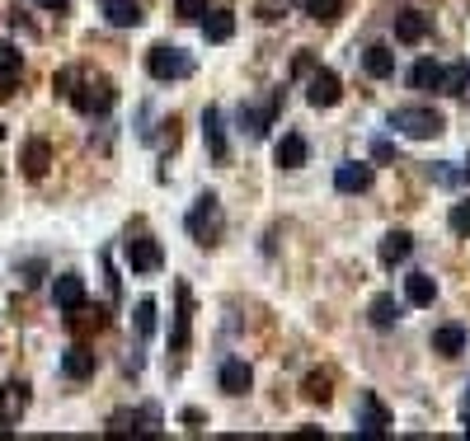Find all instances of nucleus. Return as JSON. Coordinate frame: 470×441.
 Masks as SVG:
<instances>
[{
  "instance_id": "obj_4",
  "label": "nucleus",
  "mask_w": 470,
  "mask_h": 441,
  "mask_svg": "<svg viewBox=\"0 0 470 441\" xmlns=\"http://www.w3.org/2000/svg\"><path fill=\"white\" fill-rule=\"evenodd\" d=\"M146 71L155 80H183V75H193V57L183 48H174V43H155L146 52Z\"/></svg>"
},
{
  "instance_id": "obj_18",
  "label": "nucleus",
  "mask_w": 470,
  "mask_h": 441,
  "mask_svg": "<svg viewBox=\"0 0 470 441\" xmlns=\"http://www.w3.org/2000/svg\"><path fill=\"white\" fill-rule=\"evenodd\" d=\"M410 254H414V235H410V230H391V235L381 240V263H386V268L404 263Z\"/></svg>"
},
{
  "instance_id": "obj_38",
  "label": "nucleus",
  "mask_w": 470,
  "mask_h": 441,
  "mask_svg": "<svg viewBox=\"0 0 470 441\" xmlns=\"http://www.w3.org/2000/svg\"><path fill=\"white\" fill-rule=\"evenodd\" d=\"M461 418H466V432H470V404H466V413H461Z\"/></svg>"
},
{
  "instance_id": "obj_6",
  "label": "nucleus",
  "mask_w": 470,
  "mask_h": 441,
  "mask_svg": "<svg viewBox=\"0 0 470 441\" xmlns=\"http://www.w3.org/2000/svg\"><path fill=\"white\" fill-rule=\"evenodd\" d=\"M94 371H99V352L90 343H71L67 352H61V375H71V381H90Z\"/></svg>"
},
{
  "instance_id": "obj_40",
  "label": "nucleus",
  "mask_w": 470,
  "mask_h": 441,
  "mask_svg": "<svg viewBox=\"0 0 470 441\" xmlns=\"http://www.w3.org/2000/svg\"><path fill=\"white\" fill-rule=\"evenodd\" d=\"M466 179H470V164H466Z\"/></svg>"
},
{
  "instance_id": "obj_39",
  "label": "nucleus",
  "mask_w": 470,
  "mask_h": 441,
  "mask_svg": "<svg viewBox=\"0 0 470 441\" xmlns=\"http://www.w3.org/2000/svg\"><path fill=\"white\" fill-rule=\"evenodd\" d=\"M0 141H5V122H0Z\"/></svg>"
},
{
  "instance_id": "obj_21",
  "label": "nucleus",
  "mask_w": 470,
  "mask_h": 441,
  "mask_svg": "<svg viewBox=\"0 0 470 441\" xmlns=\"http://www.w3.org/2000/svg\"><path fill=\"white\" fill-rule=\"evenodd\" d=\"M362 437H381L386 428H391V413L381 409V399L377 394H362Z\"/></svg>"
},
{
  "instance_id": "obj_1",
  "label": "nucleus",
  "mask_w": 470,
  "mask_h": 441,
  "mask_svg": "<svg viewBox=\"0 0 470 441\" xmlns=\"http://www.w3.org/2000/svg\"><path fill=\"white\" fill-rule=\"evenodd\" d=\"M391 128L400 137H410V141H433L447 132V118L438 109H395L391 113Z\"/></svg>"
},
{
  "instance_id": "obj_13",
  "label": "nucleus",
  "mask_w": 470,
  "mask_h": 441,
  "mask_svg": "<svg viewBox=\"0 0 470 441\" xmlns=\"http://www.w3.org/2000/svg\"><path fill=\"white\" fill-rule=\"evenodd\" d=\"M278 109H282V94H273L263 109H240V122L250 128L254 141H263V137H269V128H273V118H278Z\"/></svg>"
},
{
  "instance_id": "obj_24",
  "label": "nucleus",
  "mask_w": 470,
  "mask_h": 441,
  "mask_svg": "<svg viewBox=\"0 0 470 441\" xmlns=\"http://www.w3.org/2000/svg\"><path fill=\"white\" fill-rule=\"evenodd\" d=\"M19 164H24V179H43L48 164H52V146L48 141H29L24 146V160H19Z\"/></svg>"
},
{
  "instance_id": "obj_27",
  "label": "nucleus",
  "mask_w": 470,
  "mask_h": 441,
  "mask_svg": "<svg viewBox=\"0 0 470 441\" xmlns=\"http://www.w3.org/2000/svg\"><path fill=\"white\" fill-rule=\"evenodd\" d=\"M202 33H208V43H226V38L235 33V14H231V10L202 14Z\"/></svg>"
},
{
  "instance_id": "obj_5",
  "label": "nucleus",
  "mask_w": 470,
  "mask_h": 441,
  "mask_svg": "<svg viewBox=\"0 0 470 441\" xmlns=\"http://www.w3.org/2000/svg\"><path fill=\"white\" fill-rule=\"evenodd\" d=\"M122 259H128L132 272H160V263H165V254H160V244L146 240V235H137L122 244Z\"/></svg>"
},
{
  "instance_id": "obj_15",
  "label": "nucleus",
  "mask_w": 470,
  "mask_h": 441,
  "mask_svg": "<svg viewBox=\"0 0 470 441\" xmlns=\"http://www.w3.org/2000/svg\"><path fill=\"white\" fill-rule=\"evenodd\" d=\"M217 381H221V390H226V394H244V390L254 385V371H250V362L231 357V362H221V375H217Z\"/></svg>"
},
{
  "instance_id": "obj_28",
  "label": "nucleus",
  "mask_w": 470,
  "mask_h": 441,
  "mask_svg": "<svg viewBox=\"0 0 470 441\" xmlns=\"http://www.w3.org/2000/svg\"><path fill=\"white\" fill-rule=\"evenodd\" d=\"M433 352L461 357V352H466V329H461V324H442V329L433 333Z\"/></svg>"
},
{
  "instance_id": "obj_22",
  "label": "nucleus",
  "mask_w": 470,
  "mask_h": 441,
  "mask_svg": "<svg viewBox=\"0 0 470 441\" xmlns=\"http://www.w3.org/2000/svg\"><path fill=\"white\" fill-rule=\"evenodd\" d=\"M202 137H208V151H212V160L217 164H226V132H221V113L217 109H208V113H202Z\"/></svg>"
},
{
  "instance_id": "obj_37",
  "label": "nucleus",
  "mask_w": 470,
  "mask_h": 441,
  "mask_svg": "<svg viewBox=\"0 0 470 441\" xmlns=\"http://www.w3.org/2000/svg\"><path fill=\"white\" fill-rule=\"evenodd\" d=\"M43 10H67V0H38Z\"/></svg>"
},
{
  "instance_id": "obj_9",
  "label": "nucleus",
  "mask_w": 470,
  "mask_h": 441,
  "mask_svg": "<svg viewBox=\"0 0 470 441\" xmlns=\"http://www.w3.org/2000/svg\"><path fill=\"white\" fill-rule=\"evenodd\" d=\"M372 164H362V160H349V164H339L334 170V188L339 193H367V188H372Z\"/></svg>"
},
{
  "instance_id": "obj_26",
  "label": "nucleus",
  "mask_w": 470,
  "mask_h": 441,
  "mask_svg": "<svg viewBox=\"0 0 470 441\" xmlns=\"http://www.w3.org/2000/svg\"><path fill=\"white\" fill-rule=\"evenodd\" d=\"M433 296H438V282L428 272H410L404 278V301L410 305H433Z\"/></svg>"
},
{
  "instance_id": "obj_19",
  "label": "nucleus",
  "mask_w": 470,
  "mask_h": 441,
  "mask_svg": "<svg viewBox=\"0 0 470 441\" xmlns=\"http://www.w3.org/2000/svg\"><path fill=\"white\" fill-rule=\"evenodd\" d=\"M362 71L372 75V80H386V75H395V52L386 48V43H372L362 52Z\"/></svg>"
},
{
  "instance_id": "obj_36",
  "label": "nucleus",
  "mask_w": 470,
  "mask_h": 441,
  "mask_svg": "<svg viewBox=\"0 0 470 441\" xmlns=\"http://www.w3.org/2000/svg\"><path fill=\"white\" fill-rule=\"evenodd\" d=\"M372 155H377V160H400V151H395L391 141H377V146H372Z\"/></svg>"
},
{
  "instance_id": "obj_3",
  "label": "nucleus",
  "mask_w": 470,
  "mask_h": 441,
  "mask_svg": "<svg viewBox=\"0 0 470 441\" xmlns=\"http://www.w3.org/2000/svg\"><path fill=\"white\" fill-rule=\"evenodd\" d=\"M67 99H71L85 118L109 113V109H113V80H109V75H94V80H90V75H85V80L75 75V85H71V94H67Z\"/></svg>"
},
{
  "instance_id": "obj_14",
  "label": "nucleus",
  "mask_w": 470,
  "mask_h": 441,
  "mask_svg": "<svg viewBox=\"0 0 470 441\" xmlns=\"http://www.w3.org/2000/svg\"><path fill=\"white\" fill-rule=\"evenodd\" d=\"M423 38H428V14H423V10H404V14H395V43L414 48V43H423Z\"/></svg>"
},
{
  "instance_id": "obj_32",
  "label": "nucleus",
  "mask_w": 470,
  "mask_h": 441,
  "mask_svg": "<svg viewBox=\"0 0 470 441\" xmlns=\"http://www.w3.org/2000/svg\"><path fill=\"white\" fill-rule=\"evenodd\" d=\"M306 14L320 19V24H334V19L343 14V0H306Z\"/></svg>"
},
{
  "instance_id": "obj_25",
  "label": "nucleus",
  "mask_w": 470,
  "mask_h": 441,
  "mask_svg": "<svg viewBox=\"0 0 470 441\" xmlns=\"http://www.w3.org/2000/svg\"><path fill=\"white\" fill-rule=\"evenodd\" d=\"M19 71H24V52L10 48V43H0V99H10V85H14Z\"/></svg>"
},
{
  "instance_id": "obj_30",
  "label": "nucleus",
  "mask_w": 470,
  "mask_h": 441,
  "mask_svg": "<svg viewBox=\"0 0 470 441\" xmlns=\"http://www.w3.org/2000/svg\"><path fill=\"white\" fill-rule=\"evenodd\" d=\"M301 394L311 399V404H330V399H334V381L324 371H311V375H306V385H301Z\"/></svg>"
},
{
  "instance_id": "obj_29",
  "label": "nucleus",
  "mask_w": 470,
  "mask_h": 441,
  "mask_svg": "<svg viewBox=\"0 0 470 441\" xmlns=\"http://www.w3.org/2000/svg\"><path fill=\"white\" fill-rule=\"evenodd\" d=\"M367 314H372V324H377V329H395V324H400V314H404V305H400L395 296H377Z\"/></svg>"
},
{
  "instance_id": "obj_35",
  "label": "nucleus",
  "mask_w": 470,
  "mask_h": 441,
  "mask_svg": "<svg viewBox=\"0 0 470 441\" xmlns=\"http://www.w3.org/2000/svg\"><path fill=\"white\" fill-rule=\"evenodd\" d=\"M174 14L179 19H202L208 14V0H174Z\"/></svg>"
},
{
  "instance_id": "obj_23",
  "label": "nucleus",
  "mask_w": 470,
  "mask_h": 441,
  "mask_svg": "<svg viewBox=\"0 0 470 441\" xmlns=\"http://www.w3.org/2000/svg\"><path fill=\"white\" fill-rule=\"evenodd\" d=\"M99 5H104L113 29H137L141 24V5H137V0H99Z\"/></svg>"
},
{
  "instance_id": "obj_2",
  "label": "nucleus",
  "mask_w": 470,
  "mask_h": 441,
  "mask_svg": "<svg viewBox=\"0 0 470 441\" xmlns=\"http://www.w3.org/2000/svg\"><path fill=\"white\" fill-rule=\"evenodd\" d=\"M221 230H226V216H221L217 193H202V198L193 202V212H189V235H193L198 244H217Z\"/></svg>"
},
{
  "instance_id": "obj_17",
  "label": "nucleus",
  "mask_w": 470,
  "mask_h": 441,
  "mask_svg": "<svg viewBox=\"0 0 470 441\" xmlns=\"http://www.w3.org/2000/svg\"><path fill=\"white\" fill-rule=\"evenodd\" d=\"M410 90H419V94L442 90V66L433 57H423V61H414V66H410Z\"/></svg>"
},
{
  "instance_id": "obj_12",
  "label": "nucleus",
  "mask_w": 470,
  "mask_h": 441,
  "mask_svg": "<svg viewBox=\"0 0 470 441\" xmlns=\"http://www.w3.org/2000/svg\"><path fill=\"white\" fill-rule=\"evenodd\" d=\"M273 160H278V170H301V164L311 160V146H306V137H301V132H288V137L278 141Z\"/></svg>"
},
{
  "instance_id": "obj_7",
  "label": "nucleus",
  "mask_w": 470,
  "mask_h": 441,
  "mask_svg": "<svg viewBox=\"0 0 470 441\" xmlns=\"http://www.w3.org/2000/svg\"><path fill=\"white\" fill-rule=\"evenodd\" d=\"M306 99H311V109H334L343 99V85L334 71H311V85H306Z\"/></svg>"
},
{
  "instance_id": "obj_16",
  "label": "nucleus",
  "mask_w": 470,
  "mask_h": 441,
  "mask_svg": "<svg viewBox=\"0 0 470 441\" xmlns=\"http://www.w3.org/2000/svg\"><path fill=\"white\" fill-rule=\"evenodd\" d=\"M52 301H57V310H75V305H85V282H80L75 272H61L57 287H52Z\"/></svg>"
},
{
  "instance_id": "obj_20",
  "label": "nucleus",
  "mask_w": 470,
  "mask_h": 441,
  "mask_svg": "<svg viewBox=\"0 0 470 441\" xmlns=\"http://www.w3.org/2000/svg\"><path fill=\"white\" fill-rule=\"evenodd\" d=\"M104 324H109V314H104V310H85V305L67 310V329L75 333V339H85V333H99Z\"/></svg>"
},
{
  "instance_id": "obj_34",
  "label": "nucleus",
  "mask_w": 470,
  "mask_h": 441,
  "mask_svg": "<svg viewBox=\"0 0 470 441\" xmlns=\"http://www.w3.org/2000/svg\"><path fill=\"white\" fill-rule=\"evenodd\" d=\"M447 225H452L457 235H470V202H457L452 216H447Z\"/></svg>"
},
{
  "instance_id": "obj_8",
  "label": "nucleus",
  "mask_w": 470,
  "mask_h": 441,
  "mask_svg": "<svg viewBox=\"0 0 470 441\" xmlns=\"http://www.w3.org/2000/svg\"><path fill=\"white\" fill-rule=\"evenodd\" d=\"M160 428V409H122L109 418V432H155Z\"/></svg>"
},
{
  "instance_id": "obj_10",
  "label": "nucleus",
  "mask_w": 470,
  "mask_h": 441,
  "mask_svg": "<svg viewBox=\"0 0 470 441\" xmlns=\"http://www.w3.org/2000/svg\"><path fill=\"white\" fill-rule=\"evenodd\" d=\"M24 409H29V385L24 381H10L5 390H0V432H10V423Z\"/></svg>"
},
{
  "instance_id": "obj_11",
  "label": "nucleus",
  "mask_w": 470,
  "mask_h": 441,
  "mask_svg": "<svg viewBox=\"0 0 470 441\" xmlns=\"http://www.w3.org/2000/svg\"><path fill=\"white\" fill-rule=\"evenodd\" d=\"M189 333H193V296H189V287L179 282V314H174L170 352H183V348H189Z\"/></svg>"
},
{
  "instance_id": "obj_31",
  "label": "nucleus",
  "mask_w": 470,
  "mask_h": 441,
  "mask_svg": "<svg viewBox=\"0 0 470 441\" xmlns=\"http://www.w3.org/2000/svg\"><path fill=\"white\" fill-rule=\"evenodd\" d=\"M470 90V61H457V66L442 71V90L438 94H466Z\"/></svg>"
},
{
  "instance_id": "obj_33",
  "label": "nucleus",
  "mask_w": 470,
  "mask_h": 441,
  "mask_svg": "<svg viewBox=\"0 0 470 441\" xmlns=\"http://www.w3.org/2000/svg\"><path fill=\"white\" fill-rule=\"evenodd\" d=\"M137 333H141V339H151V333H155V301L151 296L137 301Z\"/></svg>"
}]
</instances>
